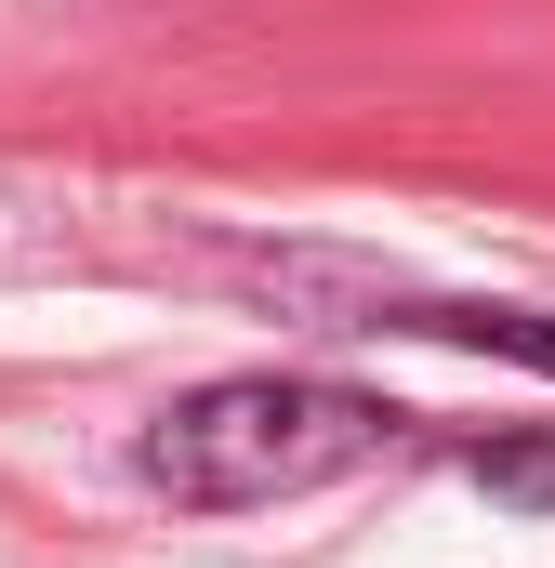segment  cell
Wrapping results in <instances>:
<instances>
[{
  "mask_svg": "<svg viewBox=\"0 0 555 568\" xmlns=\"http://www.w3.org/2000/svg\"><path fill=\"white\" fill-rule=\"evenodd\" d=\"M411 436V410L357 397V384H304V371H239V384H199L145 424V489L199 503V516H239V503H304L357 463H384Z\"/></svg>",
  "mask_w": 555,
  "mask_h": 568,
  "instance_id": "obj_1",
  "label": "cell"
},
{
  "mask_svg": "<svg viewBox=\"0 0 555 568\" xmlns=\"http://www.w3.org/2000/svg\"><path fill=\"white\" fill-rule=\"evenodd\" d=\"M344 331H436V344H476V357H516L555 384V304H436V291H397V278H357Z\"/></svg>",
  "mask_w": 555,
  "mask_h": 568,
  "instance_id": "obj_2",
  "label": "cell"
},
{
  "mask_svg": "<svg viewBox=\"0 0 555 568\" xmlns=\"http://www.w3.org/2000/svg\"><path fill=\"white\" fill-rule=\"evenodd\" d=\"M476 489H503V503H555V436H490V449H476Z\"/></svg>",
  "mask_w": 555,
  "mask_h": 568,
  "instance_id": "obj_3",
  "label": "cell"
}]
</instances>
